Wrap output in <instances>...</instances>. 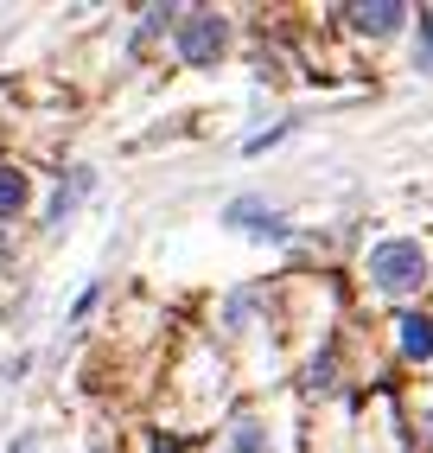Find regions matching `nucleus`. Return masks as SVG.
<instances>
[{"label": "nucleus", "mask_w": 433, "mask_h": 453, "mask_svg": "<svg viewBox=\"0 0 433 453\" xmlns=\"http://www.w3.org/2000/svg\"><path fill=\"white\" fill-rule=\"evenodd\" d=\"M357 288L389 307H427L433 294V236L427 230H383L357 256Z\"/></svg>", "instance_id": "f257e3e1"}, {"label": "nucleus", "mask_w": 433, "mask_h": 453, "mask_svg": "<svg viewBox=\"0 0 433 453\" xmlns=\"http://www.w3.org/2000/svg\"><path fill=\"white\" fill-rule=\"evenodd\" d=\"M293 434H300V415H293V396L281 389H255V396L230 403L210 428V453H293Z\"/></svg>", "instance_id": "f03ea898"}, {"label": "nucleus", "mask_w": 433, "mask_h": 453, "mask_svg": "<svg viewBox=\"0 0 433 453\" xmlns=\"http://www.w3.org/2000/svg\"><path fill=\"white\" fill-rule=\"evenodd\" d=\"M236 45V19L224 7H185L172 26V58L185 71H216Z\"/></svg>", "instance_id": "7ed1b4c3"}, {"label": "nucleus", "mask_w": 433, "mask_h": 453, "mask_svg": "<svg viewBox=\"0 0 433 453\" xmlns=\"http://www.w3.org/2000/svg\"><path fill=\"white\" fill-rule=\"evenodd\" d=\"M331 26L351 33L357 45H389L414 26V7L408 0H351V7H331Z\"/></svg>", "instance_id": "20e7f679"}, {"label": "nucleus", "mask_w": 433, "mask_h": 453, "mask_svg": "<svg viewBox=\"0 0 433 453\" xmlns=\"http://www.w3.org/2000/svg\"><path fill=\"white\" fill-rule=\"evenodd\" d=\"M383 332L395 371H433V307H395Z\"/></svg>", "instance_id": "39448f33"}, {"label": "nucleus", "mask_w": 433, "mask_h": 453, "mask_svg": "<svg viewBox=\"0 0 433 453\" xmlns=\"http://www.w3.org/2000/svg\"><path fill=\"white\" fill-rule=\"evenodd\" d=\"M224 224L242 230V236H255V243H293V224L268 198H230L224 204Z\"/></svg>", "instance_id": "423d86ee"}, {"label": "nucleus", "mask_w": 433, "mask_h": 453, "mask_svg": "<svg viewBox=\"0 0 433 453\" xmlns=\"http://www.w3.org/2000/svg\"><path fill=\"white\" fill-rule=\"evenodd\" d=\"M338 383H345V332H325V345H313L300 365V396H331Z\"/></svg>", "instance_id": "0eeeda50"}, {"label": "nucleus", "mask_w": 433, "mask_h": 453, "mask_svg": "<svg viewBox=\"0 0 433 453\" xmlns=\"http://www.w3.org/2000/svg\"><path fill=\"white\" fill-rule=\"evenodd\" d=\"M26 211H33V173H26L19 160H0V224H19Z\"/></svg>", "instance_id": "6e6552de"}, {"label": "nucleus", "mask_w": 433, "mask_h": 453, "mask_svg": "<svg viewBox=\"0 0 433 453\" xmlns=\"http://www.w3.org/2000/svg\"><path fill=\"white\" fill-rule=\"evenodd\" d=\"M89 186H96V173H89V166H71V179H57V192H51V204H45V230L65 224L71 211L83 204V192H89Z\"/></svg>", "instance_id": "1a4fd4ad"}, {"label": "nucleus", "mask_w": 433, "mask_h": 453, "mask_svg": "<svg viewBox=\"0 0 433 453\" xmlns=\"http://www.w3.org/2000/svg\"><path fill=\"white\" fill-rule=\"evenodd\" d=\"M179 13H185V7H141V26H134V39H128V51L141 58L147 45H160V39H172V26H179Z\"/></svg>", "instance_id": "9d476101"}, {"label": "nucleus", "mask_w": 433, "mask_h": 453, "mask_svg": "<svg viewBox=\"0 0 433 453\" xmlns=\"http://www.w3.org/2000/svg\"><path fill=\"white\" fill-rule=\"evenodd\" d=\"M414 71L421 77H433V7H414Z\"/></svg>", "instance_id": "9b49d317"}, {"label": "nucleus", "mask_w": 433, "mask_h": 453, "mask_svg": "<svg viewBox=\"0 0 433 453\" xmlns=\"http://www.w3.org/2000/svg\"><path fill=\"white\" fill-rule=\"evenodd\" d=\"M408 447H414V453H433V403H421V409L408 415Z\"/></svg>", "instance_id": "f8f14e48"}, {"label": "nucleus", "mask_w": 433, "mask_h": 453, "mask_svg": "<svg viewBox=\"0 0 433 453\" xmlns=\"http://www.w3.org/2000/svg\"><path fill=\"white\" fill-rule=\"evenodd\" d=\"M287 134H293V122H274V128H262V134H249V141H242V154H249V160H262L268 147H281Z\"/></svg>", "instance_id": "ddd939ff"}, {"label": "nucleus", "mask_w": 433, "mask_h": 453, "mask_svg": "<svg viewBox=\"0 0 433 453\" xmlns=\"http://www.w3.org/2000/svg\"><path fill=\"white\" fill-rule=\"evenodd\" d=\"M147 453H192V441L179 428H147Z\"/></svg>", "instance_id": "4468645a"}, {"label": "nucleus", "mask_w": 433, "mask_h": 453, "mask_svg": "<svg viewBox=\"0 0 433 453\" xmlns=\"http://www.w3.org/2000/svg\"><path fill=\"white\" fill-rule=\"evenodd\" d=\"M96 307H103V281L77 294V307H71V326H83V319H89V313H96Z\"/></svg>", "instance_id": "2eb2a0df"}, {"label": "nucleus", "mask_w": 433, "mask_h": 453, "mask_svg": "<svg viewBox=\"0 0 433 453\" xmlns=\"http://www.w3.org/2000/svg\"><path fill=\"white\" fill-rule=\"evenodd\" d=\"M26 371H33V351H19V357H7V365H0V377H7V383H19Z\"/></svg>", "instance_id": "dca6fc26"}, {"label": "nucleus", "mask_w": 433, "mask_h": 453, "mask_svg": "<svg viewBox=\"0 0 433 453\" xmlns=\"http://www.w3.org/2000/svg\"><path fill=\"white\" fill-rule=\"evenodd\" d=\"M7 268H13V230L0 224V275H7Z\"/></svg>", "instance_id": "f3484780"}]
</instances>
